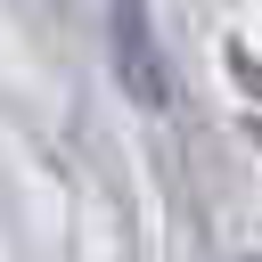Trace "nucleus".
Returning <instances> with one entry per match:
<instances>
[{"label":"nucleus","instance_id":"obj_1","mask_svg":"<svg viewBox=\"0 0 262 262\" xmlns=\"http://www.w3.org/2000/svg\"><path fill=\"white\" fill-rule=\"evenodd\" d=\"M106 57H115V82H123V98H139V106H164V98H172V66H164V41H156V16H147V0H115Z\"/></svg>","mask_w":262,"mask_h":262}]
</instances>
